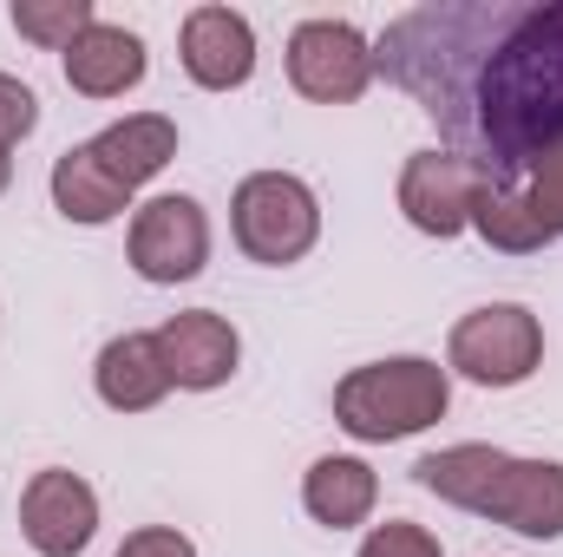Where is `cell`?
<instances>
[{
  "mask_svg": "<svg viewBox=\"0 0 563 557\" xmlns=\"http://www.w3.org/2000/svg\"><path fill=\"white\" fill-rule=\"evenodd\" d=\"M387 73L485 184L525 190L563 144V0H432L400 13Z\"/></svg>",
  "mask_w": 563,
  "mask_h": 557,
  "instance_id": "obj_1",
  "label": "cell"
},
{
  "mask_svg": "<svg viewBox=\"0 0 563 557\" xmlns=\"http://www.w3.org/2000/svg\"><path fill=\"white\" fill-rule=\"evenodd\" d=\"M426 492L459 512L498 518L518 538H563V466L558 459H511L498 446H445L413 466Z\"/></svg>",
  "mask_w": 563,
  "mask_h": 557,
  "instance_id": "obj_2",
  "label": "cell"
},
{
  "mask_svg": "<svg viewBox=\"0 0 563 557\" xmlns=\"http://www.w3.org/2000/svg\"><path fill=\"white\" fill-rule=\"evenodd\" d=\"M445 401H452L445 368L426 361V354H400V361L354 368L334 387V419L354 439H407V433H426L445 414Z\"/></svg>",
  "mask_w": 563,
  "mask_h": 557,
  "instance_id": "obj_3",
  "label": "cell"
},
{
  "mask_svg": "<svg viewBox=\"0 0 563 557\" xmlns=\"http://www.w3.org/2000/svg\"><path fill=\"white\" fill-rule=\"evenodd\" d=\"M236 243H243V256L250 263H301L308 250H314V237H321V204H314V190L301 184V177H288V171H256V177H243L236 184Z\"/></svg>",
  "mask_w": 563,
  "mask_h": 557,
  "instance_id": "obj_4",
  "label": "cell"
},
{
  "mask_svg": "<svg viewBox=\"0 0 563 557\" xmlns=\"http://www.w3.org/2000/svg\"><path fill=\"white\" fill-rule=\"evenodd\" d=\"M452 368L478 387H518L531 381V368L544 361V328L531 308L518 302H492V308H472L459 328H452Z\"/></svg>",
  "mask_w": 563,
  "mask_h": 557,
  "instance_id": "obj_5",
  "label": "cell"
},
{
  "mask_svg": "<svg viewBox=\"0 0 563 557\" xmlns=\"http://www.w3.org/2000/svg\"><path fill=\"white\" fill-rule=\"evenodd\" d=\"M288 79L314 106H347L374 79V46L347 20H301L288 40Z\"/></svg>",
  "mask_w": 563,
  "mask_h": 557,
  "instance_id": "obj_6",
  "label": "cell"
},
{
  "mask_svg": "<svg viewBox=\"0 0 563 557\" xmlns=\"http://www.w3.org/2000/svg\"><path fill=\"white\" fill-rule=\"evenodd\" d=\"M210 263V217L197 197H151L132 217V270L144 282H190Z\"/></svg>",
  "mask_w": 563,
  "mask_h": 557,
  "instance_id": "obj_7",
  "label": "cell"
},
{
  "mask_svg": "<svg viewBox=\"0 0 563 557\" xmlns=\"http://www.w3.org/2000/svg\"><path fill=\"white\" fill-rule=\"evenodd\" d=\"M20 532L40 557H79L99 532V499L79 472H33L20 492Z\"/></svg>",
  "mask_w": 563,
  "mask_h": 557,
  "instance_id": "obj_8",
  "label": "cell"
},
{
  "mask_svg": "<svg viewBox=\"0 0 563 557\" xmlns=\"http://www.w3.org/2000/svg\"><path fill=\"white\" fill-rule=\"evenodd\" d=\"M478 190H485V177L459 151H420L400 171V210H407V223L426 230V237H459L472 223Z\"/></svg>",
  "mask_w": 563,
  "mask_h": 557,
  "instance_id": "obj_9",
  "label": "cell"
},
{
  "mask_svg": "<svg viewBox=\"0 0 563 557\" xmlns=\"http://www.w3.org/2000/svg\"><path fill=\"white\" fill-rule=\"evenodd\" d=\"M157 348H164V368H170V387H190V394H210L236 374L243 361V341L223 315L210 308H184L157 328Z\"/></svg>",
  "mask_w": 563,
  "mask_h": 557,
  "instance_id": "obj_10",
  "label": "cell"
},
{
  "mask_svg": "<svg viewBox=\"0 0 563 557\" xmlns=\"http://www.w3.org/2000/svg\"><path fill=\"white\" fill-rule=\"evenodd\" d=\"M184 73L210 92H230L256 73V33L236 7H197L184 20Z\"/></svg>",
  "mask_w": 563,
  "mask_h": 557,
  "instance_id": "obj_11",
  "label": "cell"
},
{
  "mask_svg": "<svg viewBox=\"0 0 563 557\" xmlns=\"http://www.w3.org/2000/svg\"><path fill=\"white\" fill-rule=\"evenodd\" d=\"M144 79V40L125 26H106L92 20L73 46H66V86L86 92V99H119Z\"/></svg>",
  "mask_w": 563,
  "mask_h": 557,
  "instance_id": "obj_12",
  "label": "cell"
},
{
  "mask_svg": "<svg viewBox=\"0 0 563 557\" xmlns=\"http://www.w3.org/2000/svg\"><path fill=\"white\" fill-rule=\"evenodd\" d=\"M92 374H99V401L119 407V414H144V407H157L170 394V368H164L157 335H119V341H106V354H99Z\"/></svg>",
  "mask_w": 563,
  "mask_h": 557,
  "instance_id": "obj_13",
  "label": "cell"
},
{
  "mask_svg": "<svg viewBox=\"0 0 563 557\" xmlns=\"http://www.w3.org/2000/svg\"><path fill=\"white\" fill-rule=\"evenodd\" d=\"M92 157L119 190H139L144 177H157L177 157V125L157 119V112H132V119H119L92 139Z\"/></svg>",
  "mask_w": 563,
  "mask_h": 557,
  "instance_id": "obj_14",
  "label": "cell"
},
{
  "mask_svg": "<svg viewBox=\"0 0 563 557\" xmlns=\"http://www.w3.org/2000/svg\"><path fill=\"white\" fill-rule=\"evenodd\" d=\"M374 499H380V479H374V466H361V459H314L308 479H301V505H308V518L328 525V532L361 525V518L374 512Z\"/></svg>",
  "mask_w": 563,
  "mask_h": 557,
  "instance_id": "obj_15",
  "label": "cell"
},
{
  "mask_svg": "<svg viewBox=\"0 0 563 557\" xmlns=\"http://www.w3.org/2000/svg\"><path fill=\"white\" fill-rule=\"evenodd\" d=\"M53 204H59L73 223H112V217H125L132 190H119V184L99 171L92 144H73V151L53 164Z\"/></svg>",
  "mask_w": 563,
  "mask_h": 557,
  "instance_id": "obj_16",
  "label": "cell"
},
{
  "mask_svg": "<svg viewBox=\"0 0 563 557\" xmlns=\"http://www.w3.org/2000/svg\"><path fill=\"white\" fill-rule=\"evenodd\" d=\"M472 230H478L492 250H511V256H531V250L551 243V230L538 223L531 197H525V190H498V184L478 190V204H472Z\"/></svg>",
  "mask_w": 563,
  "mask_h": 557,
  "instance_id": "obj_17",
  "label": "cell"
},
{
  "mask_svg": "<svg viewBox=\"0 0 563 557\" xmlns=\"http://www.w3.org/2000/svg\"><path fill=\"white\" fill-rule=\"evenodd\" d=\"M92 20H99L92 0H13V26H20V40H40V46H53V53H66Z\"/></svg>",
  "mask_w": 563,
  "mask_h": 557,
  "instance_id": "obj_18",
  "label": "cell"
},
{
  "mask_svg": "<svg viewBox=\"0 0 563 557\" xmlns=\"http://www.w3.org/2000/svg\"><path fill=\"white\" fill-rule=\"evenodd\" d=\"M525 197H531V210H538V223L551 230V237H563V144L531 171V184H525Z\"/></svg>",
  "mask_w": 563,
  "mask_h": 557,
  "instance_id": "obj_19",
  "label": "cell"
},
{
  "mask_svg": "<svg viewBox=\"0 0 563 557\" xmlns=\"http://www.w3.org/2000/svg\"><path fill=\"white\" fill-rule=\"evenodd\" d=\"M33 125H40V99H33V86H20L13 73H0V151H13Z\"/></svg>",
  "mask_w": 563,
  "mask_h": 557,
  "instance_id": "obj_20",
  "label": "cell"
},
{
  "mask_svg": "<svg viewBox=\"0 0 563 557\" xmlns=\"http://www.w3.org/2000/svg\"><path fill=\"white\" fill-rule=\"evenodd\" d=\"M361 557H439V538H432L426 525L394 518V525H374V532H367Z\"/></svg>",
  "mask_w": 563,
  "mask_h": 557,
  "instance_id": "obj_21",
  "label": "cell"
},
{
  "mask_svg": "<svg viewBox=\"0 0 563 557\" xmlns=\"http://www.w3.org/2000/svg\"><path fill=\"white\" fill-rule=\"evenodd\" d=\"M119 557H197V545L184 532H170V525H144L119 545Z\"/></svg>",
  "mask_w": 563,
  "mask_h": 557,
  "instance_id": "obj_22",
  "label": "cell"
},
{
  "mask_svg": "<svg viewBox=\"0 0 563 557\" xmlns=\"http://www.w3.org/2000/svg\"><path fill=\"white\" fill-rule=\"evenodd\" d=\"M7 177H13V157H7V151H0V190H7Z\"/></svg>",
  "mask_w": 563,
  "mask_h": 557,
  "instance_id": "obj_23",
  "label": "cell"
}]
</instances>
